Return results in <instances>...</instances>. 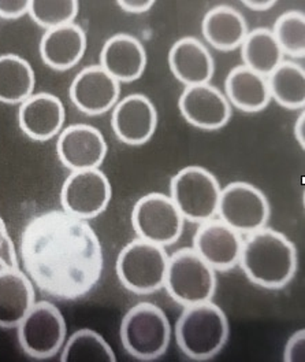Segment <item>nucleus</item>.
<instances>
[{
	"label": "nucleus",
	"instance_id": "a211bd4d",
	"mask_svg": "<svg viewBox=\"0 0 305 362\" xmlns=\"http://www.w3.org/2000/svg\"><path fill=\"white\" fill-rule=\"evenodd\" d=\"M100 66L118 83H131L140 78L145 70V48L134 36L115 35L103 45Z\"/></svg>",
	"mask_w": 305,
	"mask_h": 362
},
{
	"label": "nucleus",
	"instance_id": "2eb2a0df",
	"mask_svg": "<svg viewBox=\"0 0 305 362\" xmlns=\"http://www.w3.org/2000/svg\"><path fill=\"white\" fill-rule=\"evenodd\" d=\"M178 106L189 124L205 131L225 127L232 117L227 98L210 84L186 87L178 100Z\"/></svg>",
	"mask_w": 305,
	"mask_h": 362
},
{
	"label": "nucleus",
	"instance_id": "f3484780",
	"mask_svg": "<svg viewBox=\"0 0 305 362\" xmlns=\"http://www.w3.org/2000/svg\"><path fill=\"white\" fill-rule=\"evenodd\" d=\"M18 121L28 137L45 141L58 135L65 124V107L59 98L51 93H36L21 103Z\"/></svg>",
	"mask_w": 305,
	"mask_h": 362
},
{
	"label": "nucleus",
	"instance_id": "dca6fc26",
	"mask_svg": "<svg viewBox=\"0 0 305 362\" xmlns=\"http://www.w3.org/2000/svg\"><path fill=\"white\" fill-rule=\"evenodd\" d=\"M111 124L121 141L129 146H141L156 131V107L145 95L131 93L115 106Z\"/></svg>",
	"mask_w": 305,
	"mask_h": 362
},
{
	"label": "nucleus",
	"instance_id": "c85d7f7f",
	"mask_svg": "<svg viewBox=\"0 0 305 362\" xmlns=\"http://www.w3.org/2000/svg\"><path fill=\"white\" fill-rule=\"evenodd\" d=\"M78 14L76 0H30L29 16L45 30L73 23Z\"/></svg>",
	"mask_w": 305,
	"mask_h": 362
},
{
	"label": "nucleus",
	"instance_id": "2f4dec72",
	"mask_svg": "<svg viewBox=\"0 0 305 362\" xmlns=\"http://www.w3.org/2000/svg\"><path fill=\"white\" fill-rule=\"evenodd\" d=\"M30 0H0V17L4 20H17L29 14Z\"/></svg>",
	"mask_w": 305,
	"mask_h": 362
},
{
	"label": "nucleus",
	"instance_id": "b1692460",
	"mask_svg": "<svg viewBox=\"0 0 305 362\" xmlns=\"http://www.w3.org/2000/svg\"><path fill=\"white\" fill-rule=\"evenodd\" d=\"M35 70L18 55H0V102L7 105L23 103L33 95Z\"/></svg>",
	"mask_w": 305,
	"mask_h": 362
},
{
	"label": "nucleus",
	"instance_id": "c756f323",
	"mask_svg": "<svg viewBox=\"0 0 305 362\" xmlns=\"http://www.w3.org/2000/svg\"><path fill=\"white\" fill-rule=\"evenodd\" d=\"M0 267L1 268H20L18 257L14 245L8 236L7 228L0 217Z\"/></svg>",
	"mask_w": 305,
	"mask_h": 362
},
{
	"label": "nucleus",
	"instance_id": "393cba45",
	"mask_svg": "<svg viewBox=\"0 0 305 362\" xmlns=\"http://www.w3.org/2000/svg\"><path fill=\"white\" fill-rule=\"evenodd\" d=\"M241 57L246 68L267 77L284 62V52L273 30L258 28L249 32L241 45Z\"/></svg>",
	"mask_w": 305,
	"mask_h": 362
},
{
	"label": "nucleus",
	"instance_id": "f03ea898",
	"mask_svg": "<svg viewBox=\"0 0 305 362\" xmlns=\"http://www.w3.org/2000/svg\"><path fill=\"white\" fill-rule=\"evenodd\" d=\"M241 251V268L246 277L263 288H282L297 272V249L274 229L262 228L249 233Z\"/></svg>",
	"mask_w": 305,
	"mask_h": 362
},
{
	"label": "nucleus",
	"instance_id": "4468645a",
	"mask_svg": "<svg viewBox=\"0 0 305 362\" xmlns=\"http://www.w3.org/2000/svg\"><path fill=\"white\" fill-rule=\"evenodd\" d=\"M119 93V83L100 65L83 69L70 87L71 102L80 112L88 115L107 113L116 105Z\"/></svg>",
	"mask_w": 305,
	"mask_h": 362
},
{
	"label": "nucleus",
	"instance_id": "f257e3e1",
	"mask_svg": "<svg viewBox=\"0 0 305 362\" xmlns=\"http://www.w3.org/2000/svg\"><path fill=\"white\" fill-rule=\"evenodd\" d=\"M22 267L33 284L51 298L77 300L99 283L104 259L87 220L65 210L33 217L20 239Z\"/></svg>",
	"mask_w": 305,
	"mask_h": 362
},
{
	"label": "nucleus",
	"instance_id": "39448f33",
	"mask_svg": "<svg viewBox=\"0 0 305 362\" xmlns=\"http://www.w3.org/2000/svg\"><path fill=\"white\" fill-rule=\"evenodd\" d=\"M165 287L175 302L186 308L213 299L217 276L195 250H178L169 257Z\"/></svg>",
	"mask_w": 305,
	"mask_h": 362
},
{
	"label": "nucleus",
	"instance_id": "7ed1b4c3",
	"mask_svg": "<svg viewBox=\"0 0 305 362\" xmlns=\"http://www.w3.org/2000/svg\"><path fill=\"white\" fill-rule=\"evenodd\" d=\"M230 328L223 310L211 300L186 306L175 325L181 351L193 361H208L225 347Z\"/></svg>",
	"mask_w": 305,
	"mask_h": 362
},
{
	"label": "nucleus",
	"instance_id": "5701e85b",
	"mask_svg": "<svg viewBox=\"0 0 305 362\" xmlns=\"http://www.w3.org/2000/svg\"><path fill=\"white\" fill-rule=\"evenodd\" d=\"M204 39L220 51H233L241 47L248 35V25L244 16L230 6L211 8L201 23Z\"/></svg>",
	"mask_w": 305,
	"mask_h": 362
},
{
	"label": "nucleus",
	"instance_id": "cd10ccee",
	"mask_svg": "<svg viewBox=\"0 0 305 362\" xmlns=\"http://www.w3.org/2000/svg\"><path fill=\"white\" fill-rule=\"evenodd\" d=\"M273 33L281 47L282 52L293 57L303 58L305 54V16L304 13L293 10L280 16L274 25Z\"/></svg>",
	"mask_w": 305,
	"mask_h": 362
},
{
	"label": "nucleus",
	"instance_id": "aec40b11",
	"mask_svg": "<svg viewBox=\"0 0 305 362\" xmlns=\"http://www.w3.org/2000/svg\"><path fill=\"white\" fill-rule=\"evenodd\" d=\"M87 49V36L80 25L68 23L45 30L40 42L44 64L55 70L76 66Z\"/></svg>",
	"mask_w": 305,
	"mask_h": 362
},
{
	"label": "nucleus",
	"instance_id": "6e6552de",
	"mask_svg": "<svg viewBox=\"0 0 305 362\" xmlns=\"http://www.w3.org/2000/svg\"><path fill=\"white\" fill-rule=\"evenodd\" d=\"M18 341L25 354L36 360L54 357L66 339L65 318L49 302H37L20 322Z\"/></svg>",
	"mask_w": 305,
	"mask_h": 362
},
{
	"label": "nucleus",
	"instance_id": "f704fd0d",
	"mask_svg": "<svg viewBox=\"0 0 305 362\" xmlns=\"http://www.w3.org/2000/svg\"><path fill=\"white\" fill-rule=\"evenodd\" d=\"M294 137L299 141L300 147H305V114H300V117L297 118L296 124H294Z\"/></svg>",
	"mask_w": 305,
	"mask_h": 362
},
{
	"label": "nucleus",
	"instance_id": "4be33fe9",
	"mask_svg": "<svg viewBox=\"0 0 305 362\" xmlns=\"http://www.w3.org/2000/svg\"><path fill=\"white\" fill-rule=\"evenodd\" d=\"M225 90L229 103L245 113L262 112L271 100L267 78L245 65L230 70Z\"/></svg>",
	"mask_w": 305,
	"mask_h": 362
},
{
	"label": "nucleus",
	"instance_id": "72a5a7b5",
	"mask_svg": "<svg viewBox=\"0 0 305 362\" xmlns=\"http://www.w3.org/2000/svg\"><path fill=\"white\" fill-rule=\"evenodd\" d=\"M242 4L253 11H265L273 8L277 1L275 0H242Z\"/></svg>",
	"mask_w": 305,
	"mask_h": 362
},
{
	"label": "nucleus",
	"instance_id": "9d476101",
	"mask_svg": "<svg viewBox=\"0 0 305 362\" xmlns=\"http://www.w3.org/2000/svg\"><path fill=\"white\" fill-rule=\"evenodd\" d=\"M219 220L239 233H252L264 228L270 218V204L259 188L236 181L220 191Z\"/></svg>",
	"mask_w": 305,
	"mask_h": 362
},
{
	"label": "nucleus",
	"instance_id": "20e7f679",
	"mask_svg": "<svg viewBox=\"0 0 305 362\" xmlns=\"http://www.w3.org/2000/svg\"><path fill=\"white\" fill-rule=\"evenodd\" d=\"M172 339V327L165 312L153 303H138L125 315L121 340L131 357L153 361L162 357Z\"/></svg>",
	"mask_w": 305,
	"mask_h": 362
},
{
	"label": "nucleus",
	"instance_id": "ddd939ff",
	"mask_svg": "<svg viewBox=\"0 0 305 362\" xmlns=\"http://www.w3.org/2000/svg\"><path fill=\"white\" fill-rule=\"evenodd\" d=\"M56 151L67 169H99L107 156V143L102 132L87 124L67 127L61 134Z\"/></svg>",
	"mask_w": 305,
	"mask_h": 362
},
{
	"label": "nucleus",
	"instance_id": "bb28decb",
	"mask_svg": "<svg viewBox=\"0 0 305 362\" xmlns=\"http://www.w3.org/2000/svg\"><path fill=\"white\" fill-rule=\"evenodd\" d=\"M62 362H115V354L102 335L92 329H80L66 341Z\"/></svg>",
	"mask_w": 305,
	"mask_h": 362
},
{
	"label": "nucleus",
	"instance_id": "9b49d317",
	"mask_svg": "<svg viewBox=\"0 0 305 362\" xmlns=\"http://www.w3.org/2000/svg\"><path fill=\"white\" fill-rule=\"evenodd\" d=\"M109 201L111 184L99 169L71 172L61 192L64 210L81 220H90L102 214Z\"/></svg>",
	"mask_w": 305,
	"mask_h": 362
},
{
	"label": "nucleus",
	"instance_id": "1a4fd4ad",
	"mask_svg": "<svg viewBox=\"0 0 305 362\" xmlns=\"http://www.w3.org/2000/svg\"><path fill=\"white\" fill-rule=\"evenodd\" d=\"M184 221L172 198L157 192L138 199L131 213V226L137 236L162 247L179 239Z\"/></svg>",
	"mask_w": 305,
	"mask_h": 362
},
{
	"label": "nucleus",
	"instance_id": "7c9ffc66",
	"mask_svg": "<svg viewBox=\"0 0 305 362\" xmlns=\"http://www.w3.org/2000/svg\"><path fill=\"white\" fill-rule=\"evenodd\" d=\"M284 361L304 362L305 361V331L300 329L293 334L287 340L285 347Z\"/></svg>",
	"mask_w": 305,
	"mask_h": 362
},
{
	"label": "nucleus",
	"instance_id": "f8f14e48",
	"mask_svg": "<svg viewBox=\"0 0 305 362\" xmlns=\"http://www.w3.org/2000/svg\"><path fill=\"white\" fill-rule=\"evenodd\" d=\"M241 233L220 220L201 223L193 238V250L214 269L229 271L240 262Z\"/></svg>",
	"mask_w": 305,
	"mask_h": 362
},
{
	"label": "nucleus",
	"instance_id": "473e14b6",
	"mask_svg": "<svg viewBox=\"0 0 305 362\" xmlns=\"http://www.w3.org/2000/svg\"><path fill=\"white\" fill-rule=\"evenodd\" d=\"M153 4H155L153 0H119L118 1V6L124 11L131 13V14L145 13L152 8Z\"/></svg>",
	"mask_w": 305,
	"mask_h": 362
},
{
	"label": "nucleus",
	"instance_id": "0eeeda50",
	"mask_svg": "<svg viewBox=\"0 0 305 362\" xmlns=\"http://www.w3.org/2000/svg\"><path fill=\"white\" fill-rule=\"evenodd\" d=\"M219 181L201 166H186L179 170L170 184V198L184 220L204 223L218 211Z\"/></svg>",
	"mask_w": 305,
	"mask_h": 362
},
{
	"label": "nucleus",
	"instance_id": "a878e982",
	"mask_svg": "<svg viewBox=\"0 0 305 362\" xmlns=\"http://www.w3.org/2000/svg\"><path fill=\"white\" fill-rule=\"evenodd\" d=\"M270 96L282 107L296 110L305 105V71L296 62H281L267 76Z\"/></svg>",
	"mask_w": 305,
	"mask_h": 362
},
{
	"label": "nucleus",
	"instance_id": "6ab92c4d",
	"mask_svg": "<svg viewBox=\"0 0 305 362\" xmlns=\"http://www.w3.org/2000/svg\"><path fill=\"white\" fill-rule=\"evenodd\" d=\"M169 65L177 80L186 87L208 84L214 74V59L208 48L195 37H182L169 52Z\"/></svg>",
	"mask_w": 305,
	"mask_h": 362
},
{
	"label": "nucleus",
	"instance_id": "423d86ee",
	"mask_svg": "<svg viewBox=\"0 0 305 362\" xmlns=\"http://www.w3.org/2000/svg\"><path fill=\"white\" fill-rule=\"evenodd\" d=\"M167 264L166 250L138 238L118 255L116 274L124 287L131 293L153 294L165 287Z\"/></svg>",
	"mask_w": 305,
	"mask_h": 362
},
{
	"label": "nucleus",
	"instance_id": "412c9836",
	"mask_svg": "<svg viewBox=\"0 0 305 362\" xmlns=\"http://www.w3.org/2000/svg\"><path fill=\"white\" fill-rule=\"evenodd\" d=\"M30 279L20 268L0 269V328H17L35 305Z\"/></svg>",
	"mask_w": 305,
	"mask_h": 362
}]
</instances>
